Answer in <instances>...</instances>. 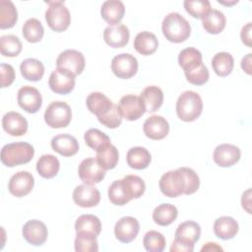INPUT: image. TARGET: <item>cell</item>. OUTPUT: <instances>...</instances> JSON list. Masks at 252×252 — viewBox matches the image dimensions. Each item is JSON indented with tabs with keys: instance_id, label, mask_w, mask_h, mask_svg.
<instances>
[{
	"instance_id": "obj_1",
	"label": "cell",
	"mask_w": 252,
	"mask_h": 252,
	"mask_svg": "<svg viewBox=\"0 0 252 252\" xmlns=\"http://www.w3.org/2000/svg\"><path fill=\"white\" fill-rule=\"evenodd\" d=\"M161 31L165 38L174 43L185 41L191 33V26L179 13L167 14L161 24Z\"/></svg>"
},
{
	"instance_id": "obj_2",
	"label": "cell",
	"mask_w": 252,
	"mask_h": 252,
	"mask_svg": "<svg viewBox=\"0 0 252 252\" xmlns=\"http://www.w3.org/2000/svg\"><path fill=\"white\" fill-rule=\"evenodd\" d=\"M34 155L33 147L27 142H15L5 145L1 150V161L8 167L30 162Z\"/></svg>"
},
{
	"instance_id": "obj_3",
	"label": "cell",
	"mask_w": 252,
	"mask_h": 252,
	"mask_svg": "<svg viewBox=\"0 0 252 252\" xmlns=\"http://www.w3.org/2000/svg\"><path fill=\"white\" fill-rule=\"evenodd\" d=\"M203 111V101L199 94L193 91L183 92L176 101V113L180 120L191 122Z\"/></svg>"
},
{
	"instance_id": "obj_4",
	"label": "cell",
	"mask_w": 252,
	"mask_h": 252,
	"mask_svg": "<svg viewBox=\"0 0 252 252\" xmlns=\"http://www.w3.org/2000/svg\"><path fill=\"white\" fill-rule=\"evenodd\" d=\"M48 8L45 11V21L48 27L61 32L68 29L71 23V15L63 1H48Z\"/></svg>"
},
{
	"instance_id": "obj_5",
	"label": "cell",
	"mask_w": 252,
	"mask_h": 252,
	"mask_svg": "<svg viewBox=\"0 0 252 252\" xmlns=\"http://www.w3.org/2000/svg\"><path fill=\"white\" fill-rule=\"evenodd\" d=\"M72 119V110L65 101H52L45 109L44 121L54 129L67 127Z\"/></svg>"
},
{
	"instance_id": "obj_6",
	"label": "cell",
	"mask_w": 252,
	"mask_h": 252,
	"mask_svg": "<svg viewBox=\"0 0 252 252\" xmlns=\"http://www.w3.org/2000/svg\"><path fill=\"white\" fill-rule=\"evenodd\" d=\"M161 193L169 198H176L184 194L185 179L179 168L162 174L158 182Z\"/></svg>"
},
{
	"instance_id": "obj_7",
	"label": "cell",
	"mask_w": 252,
	"mask_h": 252,
	"mask_svg": "<svg viewBox=\"0 0 252 252\" xmlns=\"http://www.w3.org/2000/svg\"><path fill=\"white\" fill-rule=\"evenodd\" d=\"M78 173L85 184L94 185L104 178L106 170L98 163L95 158H87L81 161Z\"/></svg>"
},
{
	"instance_id": "obj_8",
	"label": "cell",
	"mask_w": 252,
	"mask_h": 252,
	"mask_svg": "<svg viewBox=\"0 0 252 252\" xmlns=\"http://www.w3.org/2000/svg\"><path fill=\"white\" fill-rule=\"evenodd\" d=\"M138 60L130 53H121L114 56L111 60V70L120 79H130L138 71Z\"/></svg>"
},
{
	"instance_id": "obj_9",
	"label": "cell",
	"mask_w": 252,
	"mask_h": 252,
	"mask_svg": "<svg viewBox=\"0 0 252 252\" xmlns=\"http://www.w3.org/2000/svg\"><path fill=\"white\" fill-rule=\"evenodd\" d=\"M117 106L122 118L128 121H135L146 112V107L142 98L135 94H126L122 96Z\"/></svg>"
},
{
	"instance_id": "obj_10",
	"label": "cell",
	"mask_w": 252,
	"mask_h": 252,
	"mask_svg": "<svg viewBox=\"0 0 252 252\" xmlns=\"http://www.w3.org/2000/svg\"><path fill=\"white\" fill-rule=\"evenodd\" d=\"M56 66L57 68L65 69L75 76H78L85 69V56L78 50L66 49L58 55L56 59Z\"/></svg>"
},
{
	"instance_id": "obj_11",
	"label": "cell",
	"mask_w": 252,
	"mask_h": 252,
	"mask_svg": "<svg viewBox=\"0 0 252 252\" xmlns=\"http://www.w3.org/2000/svg\"><path fill=\"white\" fill-rule=\"evenodd\" d=\"M76 76L71 72L56 68L49 76L48 85L52 92L59 94H67L74 90Z\"/></svg>"
},
{
	"instance_id": "obj_12",
	"label": "cell",
	"mask_w": 252,
	"mask_h": 252,
	"mask_svg": "<svg viewBox=\"0 0 252 252\" xmlns=\"http://www.w3.org/2000/svg\"><path fill=\"white\" fill-rule=\"evenodd\" d=\"M19 106L28 113H36L42 104V97L37 89L32 86H23L17 94Z\"/></svg>"
},
{
	"instance_id": "obj_13",
	"label": "cell",
	"mask_w": 252,
	"mask_h": 252,
	"mask_svg": "<svg viewBox=\"0 0 252 252\" xmlns=\"http://www.w3.org/2000/svg\"><path fill=\"white\" fill-rule=\"evenodd\" d=\"M22 233L25 240L33 246L44 244L48 236L46 225L38 220H28L23 226Z\"/></svg>"
},
{
	"instance_id": "obj_14",
	"label": "cell",
	"mask_w": 252,
	"mask_h": 252,
	"mask_svg": "<svg viewBox=\"0 0 252 252\" xmlns=\"http://www.w3.org/2000/svg\"><path fill=\"white\" fill-rule=\"evenodd\" d=\"M140 224L137 219L126 216L121 218L114 226V235L122 243L132 242L138 235Z\"/></svg>"
},
{
	"instance_id": "obj_15",
	"label": "cell",
	"mask_w": 252,
	"mask_h": 252,
	"mask_svg": "<svg viewBox=\"0 0 252 252\" xmlns=\"http://www.w3.org/2000/svg\"><path fill=\"white\" fill-rule=\"evenodd\" d=\"M34 185V178L29 171H18L9 180L8 189L9 192L18 197H24L31 193Z\"/></svg>"
},
{
	"instance_id": "obj_16",
	"label": "cell",
	"mask_w": 252,
	"mask_h": 252,
	"mask_svg": "<svg viewBox=\"0 0 252 252\" xmlns=\"http://www.w3.org/2000/svg\"><path fill=\"white\" fill-rule=\"evenodd\" d=\"M241 157V151L232 144H220L216 147L213 159L220 167H229L235 164Z\"/></svg>"
},
{
	"instance_id": "obj_17",
	"label": "cell",
	"mask_w": 252,
	"mask_h": 252,
	"mask_svg": "<svg viewBox=\"0 0 252 252\" xmlns=\"http://www.w3.org/2000/svg\"><path fill=\"white\" fill-rule=\"evenodd\" d=\"M73 201L82 208H92L100 202V193L97 188L93 185L81 184L73 191Z\"/></svg>"
},
{
	"instance_id": "obj_18",
	"label": "cell",
	"mask_w": 252,
	"mask_h": 252,
	"mask_svg": "<svg viewBox=\"0 0 252 252\" xmlns=\"http://www.w3.org/2000/svg\"><path fill=\"white\" fill-rule=\"evenodd\" d=\"M143 131L145 135L152 140H161L167 136L169 132V124L164 117L160 115H152L144 122Z\"/></svg>"
},
{
	"instance_id": "obj_19",
	"label": "cell",
	"mask_w": 252,
	"mask_h": 252,
	"mask_svg": "<svg viewBox=\"0 0 252 252\" xmlns=\"http://www.w3.org/2000/svg\"><path fill=\"white\" fill-rule=\"evenodd\" d=\"M28 121L19 112L9 111L2 117L3 130L11 136H23L28 131Z\"/></svg>"
},
{
	"instance_id": "obj_20",
	"label": "cell",
	"mask_w": 252,
	"mask_h": 252,
	"mask_svg": "<svg viewBox=\"0 0 252 252\" xmlns=\"http://www.w3.org/2000/svg\"><path fill=\"white\" fill-rule=\"evenodd\" d=\"M129 37V29L123 24L108 26L104 29L103 32L104 41L106 42V44L113 48H121L127 45Z\"/></svg>"
},
{
	"instance_id": "obj_21",
	"label": "cell",
	"mask_w": 252,
	"mask_h": 252,
	"mask_svg": "<svg viewBox=\"0 0 252 252\" xmlns=\"http://www.w3.org/2000/svg\"><path fill=\"white\" fill-rule=\"evenodd\" d=\"M125 14V6L119 0L104 1L100 8L101 18L109 24V26L118 25Z\"/></svg>"
},
{
	"instance_id": "obj_22",
	"label": "cell",
	"mask_w": 252,
	"mask_h": 252,
	"mask_svg": "<svg viewBox=\"0 0 252 252\" xmlns=\"http://www.w3.org/2000/svg\"><path fill=\"white\" fill-rule=\"evenodd\" d=\"M51 148L63 157H72L79 151L77 139L69 134H59L52 138Z\"/></svg>"
},
{
	"instance_id": "obj_23",
	"label": "cell",
	"mask_w": 252,
	"mask_h": 252,
	"mask_svg": "<svg viewBox=\"0 0 252 252\" xmlns=\"http://www.w3.org/2000/svg\"><path fill=\"white\" fill-rule=\"evenodd\" d=\"M86 104L88 109L97 118H99L106 114L114 103L104 94L99 92H93L88 95Z\"/></svg>"
},
{
	"instance_id": "obj_24",
	"label": "cell",
	"mask_w": 252,
	"mask_h": 252,
	"mask_svg": "<svg viewBox=\"0 0 252 252\" xmlns=\"http://www.w3.org/2000/svg\"><path fill=\"white\" fill-rule=\"evenodd\" d=\"M238 222L231 217L223 216L218 218L214 222V232L216 236L222 240L233 238L238 232Z\"/></svg>"
},
{
	"instance_id": "obj_25",
	"label": "cell",
	"mask_w": 252,
	"mask_h": 252,
	"mask_svg": "<svg viewBox=\"0 0 252 252\" xmlns=\"http://www.w3.org/2000/svg\"><path fill=\"white\" fill-rule=\"evenodd\" d=\"M226 19L222 12L217 9H211L203 18L202 25L205 31L211 34H218L225 28Z\"/></svg>"
},
{
	"instance_id": "obj_26",
	"label": "cell",
	"mask_w": 252,
	"mask_h": 252,
	"mask_svg": "<svg viewBox=\"0 0 252 252\" xmlns=\"http://www.w3.org/2000/svg\"><path fill=\"white\" fill-rule=\"evenodd\" d=\"M158 46L157 36L150 32L144 31L139 32L134 39V48L142 55H151L155 53Z\"/></svg>"
},
{
	"instance_id": "obj_27",
	"label": "cell",
	"mask_w": 252,
	"mask_h": 252,
	"mask_svg": "<svg viewBox=\"0 0 252 252\" xmlns=\"http://www.w3.org/2000/svg\"><path fill=\"white\" fill-rule=\"evenodd\" d=\"M178 63L184 73L193 71L203 64L202 53L194 47L184 48L179 52Z\"/></svg>"
},
{
	"instance_id": "obj_28",
	"label": "cell",
	"mask_w": 252,
	"mask_h": 252,
	"mask_svg": "<svg viewBox=\"0 0 252 252\" xmlns=\"http://www.w3.org/2000/svg\"><path fill=\"white\" fill-rule=\"evenodd\" d=\"M140 97L145 104L146 111L151 113L157 111L163 102V93L161 89L157 86L146 87L142 91Z\"/></svg>"
},
{
	"instance_id": "obj_29",
	"label": "cell",
	"mask_w": 252,
	"mask_h": 252,
	"mask_svg": "<svg viewBox=\"0 0 252 252\" xmlns=\"http://www.w3.org/2000/svg\"><path fill=\"white\" fill-rule=\"evenodd\" d=\"M128 165L134 169H145L149 166L152 157L150 152L144 147H133L126 155Z\"/></svg>"
},
{
	"instance_id": "obj_30",
	"label": "cell",
	"mask_w": 252,
	"mask_h": 252,
	"mask_svg": "<svg viewBox=\"0 0 252 252\" xmlns=\"http://www.w3.org/2000/svg\"><path fill=\"white\" fill-rule=\"evenodd\" d=\"M201 236V226L193 220H186L180 223L174 233V238L195 244Z\"/></svg>"
},
{
	"instance_id": "obj_31",
	"label": "cell",
	"mask_w": 252,
	"mask_h": 252,
	"mask_svg": "<svg viewBox=\"0 0 252 252\" xmlns=\"http://www.w3.org/2000/svg\"><path fill=\"white\" fill-rule=\"evenodd\" d=\"M20 71L24 79L32 82H37L41 80L44 75V66L35 58H28L21 63Z\"/></svg>"
},
{
	"instance_id": "obj_32",
	"label": "cell",
	"mask_w": 252,
	"mask_h": 252,
	"mask_svg": "<svg viewBox=\"0 0 252 252\" xmlns=\"http://www.w3.org/2000/svg\"><path fill=\"white\" fill-rule=\"evenodd\" d=\"M178 211L174 205L164 203L155 208L153 212L154 221L161 226H167L171 224L177 218Z\"/></svg>"
},
{
	"instance_id": "obj_33",
	"label": "cell",
	"mask_w": 252,
	"mask_h": 252,
	"mask_svg": "<svg viewBox=\"0 0 252 252\" xmlns=\"http://www.w3.org/2000/svg\"><path fill=\"white\" fill-rule=\"evenodd\" d=\"M60 169V162L53 155H42L36 162V170L38 174L46 179L53 178Z\"/></svg>"
},
{
	"instance_id": "obj_34",
	"label": "cell",
	"mask_w": 252,
	"mask_h": 252,
	"mask_svg": "<svg viewBox=\"0 0 252 252\" xmlns=\"http://www.w3.org/2000/svg\"><path fill=\"white\" fill-rule=\"evenodd\" d=\"M234 60L232 55L225 51L216 53L212 59L213 70L220 77L228 76L232 72Z\"/></svg>"
},
{
	"instance_id": "obj_35",
	"label": "cell",
	"mask_w": 252,
	"mask_h": 252,
	"mask_svg": "<svg viewBox=\"0 0 252 252\" xmlns=\"http://www.w3.org/2000/svg\"><path fill=\"white\" fill-rule=\"evenodd\" d=\"M18 21V11L10 0L0 1V29H10Z\"/></svg>"
},
{
	"instance_id": "obj_36",
	"label": "cell",
	"mask_w": 252,
	"mask_h": 252,
	"mask_svg": "<svg viewBox=\"0 0 252 252\" xmlns=\"http://www.w3.org/2000/svg\"><path fill=\"white\" fill-rule=\"evenodd\" d=\"M95 158L105 170L113 169L118 162V150L110 143L96 152Z\"/></svg>"
},
{
	"instance_id": "obj_37",
	"label": "cell",
	"mask_w": 252,
	"mask_h": 252,
	"mask_svg": "<svg viewBox=\"0 0 252 252\" xmlns=\"http://www.w3.org/2000/svg\"><path fill=\"white\" fill-rule=\"evenodd\" d=\"M94 233L88 231L76 232L74 241L75 250L77 252H96L98 250V243Z\"/></svg>"
},
{
	"instance_id": "obj_38",
	"label": "cell",
	"mask_w": 252,
	"mask_h": 252,
	"mask_svg": "<svg viewBox=\"0 0 252 252\" xmlns=\"http://www.w3.org/2000/svg\"><path fill=\"white\" fill-rule=\"evenodd\" d=\"M22 32L25 39L31 43L38 42L42 39L44 29L42 24L35 18L27 20L22 28Z\"/></svg>"
},
{
	"instance_id": "obj_39",
	"label": "cell",
	"mask_w": 252,
	"mask_h": 252,
	"mask_svg": "<svg viewBox=\"0 0 252 252\" xmlns=\"http://www.w3.org/2000/svg\"><path fill=\"white\" fill-rule=\"evenodd\" d=\"M122 183L130 200L138 199L145 193L146 184L144 180L138 175H126L122 178Z\"/></svg>"
},
{
	"instance_id": "obj_40",
	"label": "cell",
	"mask_w": 252,
	"mask_h": 252,
	"mask_svg": "<svg viewBox=\"0 0 252 252\" xmlns=\"http://www.w3.org/2000/svg\"><path fill=\"white\" fill-rule=\"evenodd\" d=\"M76 232L88 231L98 235L101 231V222L99 219L94 215H82L80 216L75 222Z\"/></svg>"
},
{
	"instance_id": "obj_41",
	"label": "cell",
	"mask_w": 252,
	"mask_h": 252,
	"mask_svg": "<svg viewBox=\"0 0 252 252\" xmlns=\"http://www.w3.org/2000/svg\"><path fill=\"white\" fill-rule=\"evenodd\" d=\"M23 45L20 38L14 34H7L0 37L1 54L6 57L18 56L22 51Z\"/></svg>"
},
{
	"instance_id": "obj_42",
	"label": "cell",
	"mask_w": 252,
	"mask_h": 252,
	"mask_svg": "<svg viewBox=\"0 0 252 252\" xmlns=\"http://www.w3.org/2000/svg\"><path fill=\"white\" fill-rule=\"evenodd\" d=\"M84 139L87 146H89L91 149H93L95 152L102 149L106 145L110 144L109 137L105 133L95 128H92L86 131L84 135Z\"/></svg>"
},
{
	"instance_id": "obj_43",
	"label": "cell",
	"mask_w": 252,
	"mask_h": 252,
	"mask_svg": "<svg viewBox=\"0 0 252 252\" xmlns=\"http://www.w3.org/2000/svg\"><path fill=\"white\" fill-rule=\"evenodd\" d=\"M143 244L149 252H161L165 248V238L162 233L157 230H149L143 238Z\"/></svg>"
},
{
	"instance_id": "obj_44",
	"label": "cell",
	"mask_w": 252,
	"mask_h": 252,
	"mask_svg": "<svg viewBox=\"0 0 252 252\" xmlns=\"http://www.w3.org/2000/svg\"><path fill=\"white\" fill-rule=\"evenodd\" d=\"M108 198L110 202L116 206H123L131 201L125 191L122 179L115 180L111 183L108 188Z\"/></svg>"
},
{
	"instance_id": "obj_45",
	"label": "cell",
	"mask_w": 252,
	"mask_h": 252,
	"mask_svg": "<svg viewBox=\"0 0 252 252\" xmlns=\"http://www.w3.org/2000/svg\"><path fill=\"white\" fill-rule=\"evenodd\" d=\"M184 8L193 18L202 19L212 8L208 0H185Z\"/></svg>"
},
{
	"instance_id": "obj_46",
	"label": "cell",
	"mask_w": 252,
	"mask_h": 252,
	"mask_svg": "<svg viewBox=\"0 0 252 252\" xmlns=\"http://www.w3.org/2000/svg\"><path fill=\"white\" fill-rule=\"evenodd\" d=\"M179 170L182 172L185 179V195L194 194L200 186V179L198 174L190 167H179Z\"/></svg>"
},
{
	"instance_id": "obj_47",
	"label": "cell",
	"mask_w": 252,
	"mask_h": 252,
	"mask_svg": "<svg viewBox=\"0 0 252 252\" xmlns=\"http://www.w3.org/2000/svg\"><path fill=\"white\" fill-rule=\"evenodd\" d=\"M184 75L186 77V80L190 84L195 85V86H202V85L206 84L210 77L209 70L204 63L197 69L184 73Z\"/></svg>"
},
{
	"instance_id": "obj_48",
	"label": "cell",
	"mask_w": 252,
	"mask_h": 252,
	"mask_svg": "<svg viewBox=\"0 0 252 252\" xmlns=\"http://www.w3.org/2000/svg\"><path fill=\"white\" fill-rule=\"evenodd\" d=\"M98 121L105 127L110 129H115L120 126L122 122V116L120 114V111L118 109V106L114 103L111 109L104 114L103 116L97 118Z\"/></svg>"
},
{
	"instance_id": "obj_49",
	"label": "cell",
	"mask_w": 252,
	"mask_h": 252,
	"mask_svg": "<svg viewBox=\"0 0 252 252\" xmlns=\"http://www.w3.org/2000/svg\"><path fill=\"white\" fill-rule=\"evenodd\" d=\"M1 70V88H7L15 80V70L12 65L1 63L0 65Z\"/></svg>"
},
{
	"instance_id": "obj_50",
	"label": "cell",
	"mask_w": 252,
	"mask_h": 252,
	"mask_svg": "<svg viewBox=\"0 0 252 252\" xmlns=\"http://www.w3.org/2000/svg\"><path fill=\"white\" fill-rule=\"evenodd\" d=\"M194 250V244L174 238L170 246V252H192Z\"/></svg>"
},
{
	"instance_id": "obj_51",
	"label": "cell",
	"mask_w": 252,
	"mask_h": 252,
	"mask_svg": "<svg viewBox=\"0 0 252 252\" xmlns=\"http://www.w3.org/2000/svg\"><path fill=\"white\" fill-rule=\"evenodd\" d=\"M240 37L242 42L247 45L248 47H251V23H247L240 32Z\"/></svg>"
},
{
	"instance_id": "obj_52",
	"label": "cell",
	"mask_w": 252,
	"mask_h": 252,
	"mask_svg": "<svg viewBox=\"0 0 252 252\" xmlns=\"http://www.w3.org/2000/svg\"><path fill=\"white\" fill-rule=\"evenodd\" d=\"M251 53H248L245 57L241 60V68L245 71L248 75H251Z\"/></svg>"
},
{
	"instance_id": "obj_53",
	"label": "cell",
	"mask_w": 252,
	"mask_h": 252,
	"mask_svg": "<svg viewBox=\"0 0 252 252\" xmlns=\"http://www.w3.org/2000/svg\"><path fill=\"white\" fill-rule=\"evenodd\" d=\"M223 249L218 244V243H215V242H207L202 248H201V251L204 252V251H210V252H216V251H222Z\"/></svg>"
},
{
	"instance_id": "obj_54",
	"label": "cell",
	"mask_w": 252,
	"mask_h": 252,
	"mask_svg": "<svg viewBox=\"0 0 252 252\" xmlns=\"http://www.w3.org/2000/svg\"><path fill=\"white\" fill-rule=\"evenodd\" d=\"M250 193H251V190H250V188L248 189V192H247V196H246V199L247 200H245L243 197L241 198V205H242V208L244 209V210H246L247 211V213L248 214H251V210H250Z\"/></svg>"
},
{
	"instance_id": "obj_55",
	"label": "cell",
	"mask_w": 252,
	"mask_h": 252,
	"mask_svg": "<svg viewBox=\"0 0 252 252\" xmlns=\"http://www.w3.org/2000/svg\"><path fill=\"white\" fill-rule=\"evenodd\" d=\"M219 3H220V4H223V5H233V4H235V3H237L238 1L237 0H234V1H232V2H223V1H220V0H219L218 1Z\"/></svg>"
}]
</instances>
